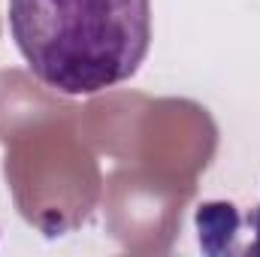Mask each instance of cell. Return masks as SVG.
Segmentation results:
<instances>
[{
	"mask_svg": "<svg viewBox=\"0 0 260 257\" xmlns=\"http://www.w3.org/2000/svg\"><path fill=\"white\" fill-rule=\"evenodd\" d=\"M9 30L43 85L88 97L136 76L151 46V0H9Z\"/></svg>",
	"mask_w": 260,
	"mask_h": 257,
	"instance_id": "cell-1",
	"label": "cell"
},
{
	"mask_svg": "<svg viewBox=\"0 0 260 257\" xmlns=\"http://www.w3.org/2000/svg\"><path fill=\"white\" fill-rule=\"evenodd\" d=\"M251 230H254V242L248 245V254L260 257V206H257V212H254V218H251Z\"/></svg>",
	"mask_w": 260,
	"mask_h": 257,
	"instance_id": "cell-2",
	"label": "cell"
}]
</instances>
